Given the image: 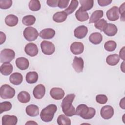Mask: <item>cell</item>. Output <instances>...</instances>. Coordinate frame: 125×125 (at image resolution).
Masks as SVG:
<instances>
[{
    "label": "cell",
    "instance_id": "1",
    "mask_svg": "<svg viewBox=\"0 0 125 125\" xmlns=\"http://www.w3.org/2000/svg\"><path fill=\"white\" fill-rule=\"evenodd\" d=\"M75 98L74 94H68L64 98L61 103L62 111L68 117H71L75 115V108L72 104Z\"/></svg>",
    "mask_w": 125,
    "mask_h": 125
},
{
    "label": "cell",
    "instance_id": "2",
    "mask_svg": "<svg viewBox=\"0 0 125 125\" xmlns=\"http://www.w3.org/2000/svg\"><path fill=\"white\" fill-rule=\"evenodd\" d=\"M96 114V110L93 107H88L86 104L79 105L75 111V115L80 116L84 119L88 120L93 118Z\"/></svg>",
    "mask_w": 125,
    "mask_h": 125
},
{
    "label": "cell",
    "instance_id": "3",
    "mask_svg": "<svg viewBox=\"0 0 125 125\" xmlns=\"http://www.w3.org/2000/svg\"><path fill=\"white\" fill-rule=\"evenodd\" d=\"M57 107L55 104H51L43 108L40 113V118L44 122H49L51 121L55 113L57 111Z\"/></svg>",
    "mask_w": 125,
    "mask_h": 125
},
{
    "label": "cell",
    "instance_id": "4",
    "mask_svg": "<svg viewBox=\"0 0 125 125\" xmlns=\"http://www.w3.org/2000/svg\"><path fill=\"white\" fill-rule=\"evenodd\" d=\"M0 96L2 99H12L15 95V90L8 84H3L0 88Z\"/></svg>",
    "mask_w": 125,
    "mask_h": 125
},
{
    "label": "cell",
    "instance_id": "5",
    "mask_svg": "<svg viewBox=\"0 0 125 125\" xmlns=\"http://www.w3.org/2000/svg\"><path fill=\"white\" fill-rule=\"evenodd\" d=\"M15 56V51L10 48H4L0 52V62L1 63L9 62L12 61Z\"/></svg>",
    "mask_w": 125,
    "mask_h": 125
},
{
    "label": "cell",
    "instance_id": "6",
    "mask_svg": "<svg viewBox=\"0 0 125 125\" xmlns=\"http://www.w3.org/2000/svg\"><path fill=\"white\" fill-rule=\"evenodd\" d=\"M23 34L25 39L29 42L35 41L39 36L37 30L31 26L25 28L24 30Z\"/></svg>",
    "mask_w": 125,
    "mask_h": 125
},
{
    "label": "cell",
    "instance_id": "7",
    "mask_svg": "<svg viewBox=\"0 0 125 125\" xmlns=\"http://www.w3.org/2000/svg\"><path fill=\"white\" fill-rule=\"evenodd\" d=\"M41 48L42 52L46 55L53 54L55 51L54 44L51 42L48 41H43L41 43Z\"/></svg>",
    "mask_w": 125,
    "mask_h": 125
},
{
    "label": "cell",
    "instance_id": "8",
    "mask_svg": "<svg viewBox=\"0 0 125 125\" xmlns=\"http://www.w3.org/2000/svg\"><path fill=\"white\" fill-rule=\"evenodd\" d=\"M101 117L105 120H108L112 117L114 114V109L111 106L105 105L102 107L100 110Z\"/></svg>",
    "mask_w": 125,
    "mask_h": 125
},
{
    "label": "cell",
    "instance_id": "9",
    "mask_svg": "<svg viewBox=\"0 0 125 125\" xmlns=\"http://www.w3.org/2000/svg\"><path fill=\"white\" fill-rule=\"evenodd\" d=\"M50 95L53 99L56 100H60L64 97L65 92L61 88L53 87L50 91Z\"/></svg>",
    "mask_w": 125,
    "mask_h": 125
},
{
    "label": "cell",
    "instance_id": "10",
    "mask_svg": "<svg viewBox=\"0 0 125 125\" xmlns=\"http://www.w3.org/2000/svg\"><path fill=\"white\" fill-rule=\"evenodd\" d=\"M34 97L37 99H42L45 94V87L42 84L36 85L33 91Z\"/></svg>",
    "mask_w": 125,
    "mask_h": 125
},
{
    "label": "cell",
    "instance_id": "11",
    "mask_svg": "<svg viewBox=\"0 0 125 125\" xmlns=\"http://www.w3.org/2000/svg\"><path fill=\"white\" fill-rule=\"evenodd\" d=\"M73 68L75 71L80 73L83 71L84 67V61L81 57L75 56L73 59L72 64Z\"/></svg>",
    "mask_w": 125,
    "mask_h": 125
},
{
    "label": "cell",
    "instance_id": "12",
    "mask_svg": "<svg viewBox=\"0 0 125 125\" xmlns=\"http://www.w3.org/2000/svg\"><path fill=\"white\" fill-rule=\"evenodd\" d=\"M106 16L107 19L111 21H115L118 20L119 18V13L118 7L116 6L112 7L106 12Z\"/></svg>",
    "mask_w": 125,
    "mask_h": 125
},
{
    "label": "cell",
    "instance_id": "13",
    "mask_svg": "<svg viewBox=\"0 0 125 125\" xmlns=\"http://www.w3.org/2000/svg\"><path fill=\"white\" fill-rule=\"evenodd\" d=\"M24 51L26 54L31 57H34L36 56L38 53V48L37 45L34 43H27L25 47Z\"/></svg>",
    "mask_w": 125,
    "mask_h": 125
},
{
    "label": "cell",
    "instance_id": "14",
    "mask_svg": "<svg viewBox=\"0 0 125 125\" xmlns=\"http://www.w3.org/2000/svg\"><path fill=\"white\" fill-rule=\"evenodd\" d=\"M70 51L74 55H79L82 54L84 50V45L79 42H73L70 47Z\"/></svg>",
    "mask_w": 125,
    "mask_h": 125
},
{
    "label": "cell",
    "instance_id": "15",
    "mask_svg": "<svg viewBox=\"0 0 125 125\" xmlns=\"http://www.w3.org/2000/svg\"><path fill=\"white\" fill-rule=\"evenodd\" d=\"M88 33V28L85 25H80L75 28L74 31L76 38L81 39L84 38Z\"/></svg>",
    "mask_w": 125,
    "mask_h": 125
},
{
    "label": "cell",
    "instance_id": "16",
    "mask_svg": "<svg viewBox=\"0 0 125 125\" xmlns=\"http://www.w3.org/2000/svg\"><path fill=\"white\" fill-rule=\"evenodd\" d=\"M16 64L17 67L22 70L27 69L29 65V61L24 57H19L16 60Z\"/></svg>",
    "mask_w": 125,
    "mask_h": 125
},
{
    "label": "cell",
    "instance_id": "17",
    "mask_svg": "<svg viewBox=\"0 0 125 125\" xmlns=\"http://www.w3.org/2000/svg\"><path fill=\"white\" fill-rule=\"evenodd\" d=\"M17 122V117L15 115H4L2 117V125H15Z\"/></svg>",
    "mask_w": 125,
    "mask_h": 125
},
{
    "label": "cell",
    "instance_id": "18",
    "mask_svg": "<svg viewBox=\"0 0 125 125\" xmlns=\"http://www.w3.org/2000/svg\"><path fill=\"white\" fill-rule=\"evenodd\" d=\"M55 31L52 28L42 29L39 34V36L43 39H51L55 35Z\"/></svg>",
    "mask_w": 125,
    "mask_h": 125
},
{
    "label": "cell",
    "instance_id": "19",
    "mask_svg": "<svg viewBox=\"0 0 125 125\" xmlns=\"http://www.w3.org/2000/svg\"><path fill=\"white\" fill-rule=\"evenodd\" d=\"M10 83L15 85H18L21 83L23 81V76L19 72H14L9 77Z\"/></svg>",
    "mask_w": 125,
    "mask_h": 125
},
{
    "label": "cell",
    "instance_id": "20",
    "mask_svg": "<svg viewBox=\"0 0 125 125\" xmlns=\"http://www.w3.org/2000/svg\"><path fill=\"white\" fill-rule=\"evenodd\" d=\"M25 111L26 114L30 117H36L39 114V107L35 104H30L26 106Z\"/></svg>",
    "mask_w": 125,
    "mask_h": 125
},
{
    "label": "cell",
    "instance_id": "21",
    "mask_svg": "<svg viewBox=\"0 0 125 125\" xmlns=\"http://www.w3.org/2000/svg\"><path fill=\"white\" fill-rule=\"evenodd\" d=\"M13 67L9 62H4L0 66V73L4 76H8L13 71Z\"/></svg>",
    "mask_w": 125,
    "mask_h": 125
},
{
    "label": "cell",
    "instance_id": "22",
    "mask_svg": "<svg viewBox=\"0 0 125 125\" xmlns=\"http://www.w3.org/2000/svg\"><path fill=\"white\" fill-rule=\"evenodd\" d=\"M67 18V14L64 11L57 12L53 15V20L57 23H61L64 22Z\"/></svg>",
    "mask_w": 125,
    "mask_h": 125
},
{
    "label": "cell",
    "instance_id": "23",
    "mask_svg": "<svg viewBox=\"0 0 125 125\" xmlns=\"http://www.w3.org/2000/svg\"><path fill=\"white\" fill-rule=\"evenodd\" d=\"M18 18L13 14H10L7 15L5 18V24L10 27L16 26L18 23Z\"/></svg>",
    "mask_w": 125,
    "mask_h": 125
},
{
    "label": "cell",
    "instance_id": "24",
    "mask_svg": "<svg viewBox=\"0 0 125 125\" xmlns=\"http://www.w3.org/2000/svg\"><path fill=\"white\" fill-rule=\"evenodd\" d=\"M103 32L108 36H114L117 33L118 28L114 24L107 23L106 27Z\"/></svg>",
    "mask_w": 125,
    "mask_h": 125
},
{
    "label": "cell",
    "instance_id": "25",
    "mask_svg": "<svg viewBox=\"0 0 125 125\" xmlns=\"http://www.w3.org/2000/svg\"><path fill=\"white\" fill-rule=\"evenodd\" d=\"M75 16L76 19L81 22L85 21L89 19V15L88 13L86 11H83L80 7L76 12Z\"/></svg>",
    "mask_w": 125,
    "mask_h": 125
},
{
    "label": "cell",
    "instance_id": "26",
    "mask_svg": "<svg viewBox=\"0 0 125 125\" xmlns=\"http://www.w3.org/2000/svg\"><path fill=\"white\" fill-rule=\"evenodd\" d=\"M103 40V36L99 32H94L91 34L89 37V41L92 44L97 45L100 44Z\"/></svg>",
    "mask_w": 125,
    "mask_h": 125
},
{
    "label": "cell",
    "instance_id": "27",
    "mask_svg": "<svg viewBox=\"0 0 125 125\" xmlns=\"http://www.w3.org/2000/svg\"><path fill=\"white\" fill-rule=\"evenodd\" d=\"M26 81L29 84H33L36 83L38 80V74L36 71L28 72L25 77Z\"/></svg>",
    "mask_w": 125,
    "mask_h": 125
},
{
    "label": "cell",
    "instance_id": "28",
    "mask_svg": "<svg viewBox=\"0 0 125 125\" xmlns=\"http://www.w3.org/2000/svg\"><path fill=\"white\" fill-rule=\"evenodd\" d=\"M120 61V57L117 54L110 55L108 56L106 59V62L107 64L110 66H115L117 65Z\"/></svg>",
    "mask_w": 125,
    "mask_h": 125
},
{
    "label": "cell",
    "instance_id": "29",
    "mask_svg": "<svg viewBox=\"0 0 125 125\" xmlns=\"http://www.w3.org/2000/svg\"><path fill=\"white\" fill-rule=\"evenodd\" d=\"M104 15V12L102 10H98L93 12L90 17L89 21V23H95L98 21H99L101 18L103 17Z\"/></svg>",
    "mask_w": 125,
    "mask_h": 125
},
{
    "label": "cell",
    "instance_id": "30",
    "mask_svg": "<svg viewBox=\"0 0 125 125\" xmlns=\"http://www.w3.org/2000/svg\"><path fill=\"white\" fill-rule=\"evenodd\" d=\"M18 101L21 103H27L30 100V95L26 91H21L17 96Z\"/></svg>",
    "mask_w": 125,
    "mask_h": 125
},
{
    "label": "cell",
    "instance_id": "31",
    "mask_svg": "<svg viewBox=\"0 0 125 125\" xmlns=\"http://www.w3.org/2000/svg\"><path fill=\"white\" fill-rule=\"evenodd\" d=\"M81 6V8L84 11L90 10L93 6L94 1L93 0H80L79 1Z\"/></svg>",
    "mask_w": 125,
    "mask_h": 125
},
{
    "label": "cell",
    "instance_id": "32",
    "mask_svg": "<svg viewBox=\"0 0 125 125\" xmlns=\"http://www.w3.org/2000/svg\"><path fill=\"white\" fill-rule=\"evenodd\" d=\"M57 122L59 125H70L71 120L67 116L64 114L60 115L57 120Z\"/></svg>",
    "mask_w": 125,
    "mask_h": 125
},
{
    "label": "cell",
    "instance_id": "33",
    "mask_svg": "<svg viewBox=\"0 0 125 125\" xmlns=\"http://www.w3.org/2000/svg\"><path fill=\"white\" fill-rule=\"evenodd\" d=\"M79 4V2L76 0H72L71 1L69 6L64 10V12L67 14L70 15L72 14L77 8Z\"/></svg>",
    "mask_w": 125,
    "mask_h": 125
},
{
    "label": "cell",
    "instance_id": "34",
    "mask_svg": "<svg viewBox=\"0 0 125 125\" xmlns=\"http://www.w3.org/2000/svg\"><path fill=\"white\" fill-rule=\"evenodd\" d=\"M36 21V18L33 15H27L24 16L22 20L23 24L26 26H30L33 25Z\"/></svg>",
    "mask_w": 125,
    "mask_h": 125
},
{
    "label": "cell",
    "instance_id": "35",
    "mask_svg": "<svg viewBox=\"0 0 125 125\" xmlns=\"http://www.w3.org/2000/svg\"><path fill=\"white\" fill-rule=\"evenodd\" d=\"M40 2L38 0H31L29 1L28 7L32 11H38L41 9Z\"/></svg>",
    "mask_w": 125,
    "mask_h": 125
},
{
    "label": "cell",
    "instance_id": "36",
    "mask_svg": "<svg viewBox=\"0 0 125 125\" xmlns=\"http://www.w3.org/2000/svg\"><path fill=\"white\" fill-rule=\"evenodd\" d=\"M107 25V21L104 19H101L95 23L94 26L96 28L100 30L102 32H103L106 27Z\"/></svg>",
    "mask_w": 125,
    "mask_h": 125
},
{
    "label": "cell",
    "instance_id": "37",
    "mask_svg": "<svg viewBox=\"0 0 125 125\" xmlns=\"http://www.w3.org/2000/svg\"><path fill=\"white\" fill-rule=\"evenodd\" d=\"M117 43L116 42L112 40H109L105 42L104 44V49L109 52H111L116 48Z\"/></svg>",
    "mask_w": 125,
    "mask_h": 125
},
{
    "label": "cell",
    "instance_id": "38",
    "mask_svg": "<svg viewBox=\"0 0 125 125\" xmlns=\"http://www.w3.org/2000/svg\"><path fill=\"white\" fill-rule=\"evenodd\" d=\"M12 107V104L8 101H5L0 103V114L2 113L3 112L9 111L11 109Z\"/></svg>",
    "mask_w": 125,
    "mask_h": 125
},
{
    "label": "cell",
    "instance_id": "39",
    "mask_svg": "<svg viewBox=\"0 0 125 125\" xmlns=\"http://www.w3.org/2000/svg\"><path fill=\"white\" fill-rule=\"evenodd\" d=\"M12 5L11 0H0V8L2 9H7L9 8Z\"/></svg>",
    "mask_w": 125,
    "mask_h": 125
},
{
    "label": "cell",
    "instance_id": "40",
    "mask_svg": "<svg viewBox=\"0 0 125 125\" xmlns=\"http://www.w3.org/2000/svg\"><path fill=\"white\" fill-rule=\"evenodd\" d=\"M108 98L104 94H99L96 96V101L97 103L100 104H105L107 102Z\"/></svg>",
    "mask_w": 125,
    "mask_h": 125
},
{
    "label": "cell",
    "instance_id": "41",
    "mask_svg": "<svg viewBox=\"0 0 125 125\" xmlns=\"http://www.w3.org/2000/svg\"><path fill=\"white\" fill-rule=\"evenodd\" d=\"M125 2H124L118 8L119 13L121 14V21H125Z\"/></svg>",
    "mask_w": 125,
    "mask_h": 125
},
{
    "label": "cell",
    "instance_id": "42",
    "mask_svg": "<svg viewBox=\"0 0 125 125\" xmlns=\"http://www.w3.org/2000/svg\"><path fill=\"white\" fill-rule=\"evenodd\" d=\"M69 1V0H59L58 6L61 9L65 8L68 6Z\"/></svg>",
    "mask_w": 125,
    "mask_h": 125
},
{
    "label": "cell",
    "instance_id": "43",
    "mask_svg": "<svg viewBox=\"0 0 125 125\" xmlns=\"http://www.w3.org/2000/svg\"><path fill=\"white\" fill-rule=\"evenodd\" d=\"M98 3L100 6H106L109 5L111 2V0H98Z\"/></svg>",
    "mask_w": 125,
    "mask_h": 125
},
{
    "label": "cell",
    "instance_id": "44",
    "mask_svg": "<svg viewBox=\"0 0 125 125\" xmlns=\"http://www.w3.org/2000/svg\"><path fill=\"white\" fill-rule=\"evenodd\" d=\"M59 0H47L46 1L47 4L52 7H56L58 6Z\"/></svg>",
    "mask_w": 125,
    "mask_h": 125
},
{
    "label": "cell",
    "instance_id": "45",
    "mask_svg": "<svg viewBox=\"0 0 125 125\" xmlns=\"http://www.w3.org/2000/svg\"><path fill=\"white\" fill-rule=\"evenodd\" d=\"M0 44H2L5 42L6 40V35L2 32H0Z\"/></svg>",
    "mask_w": 125,
    "mask_h": 125
},
{
    "label": "cell",
    "instance_id": "46",
    "mask_svg": "<svg viewBox=\"0 0 125 125\" xmlns=\"http://www.w3.org/2000/svg\"><path fill=\"white\" fill-rule=\"evenodd\" d=\"M119 56L123 60H125V46H123V48L120 50Z\"/></svg>",
    "mask_w": 125,
    "mask_h": 125
},
{
    "label": "cell",
    "instance_id": "47",
    "mask_svg": "<svg viewBox=\"0 0 125 125\" xmlns=\"http://www.w3.org/2000/svg\"><path fill=\"white\" fill-rule=\"evenodd\" d=\"M119 105L122 108H123V109H125V97H124L122 100H121Z\"/></svg>",
    "mask_w": 125,
    "mask_h": 125
},
{
    "label": "cell",
    "instance_id": "48",
    "mask_svg": "<svg viewBox=\"0 0 125 125\" xmlns=\"http://www.w3.org/2000/svg\"><path fill=\"white\" fill-rule=\"evenodd\" d=\"M38 125V124L36 122H35L33 121H29L28 122L25 123V125Z\"/></svg>",
    "mask_w": 125,
    "mask_h": 125
},
{
    "label": "cell",
    "instance_id": "49",
    "mask_svg": "<svg viewBox=\"0 0 125 125\" xmlns=\"http://www.w3.org/2000/svg\"><path fill=\"white\" fill-rule=\"evenodd\" d=\"M121 69L124 73L125 72V61L122 62V64L121 65Z\"/></svg>",
    "mask_w": 125,
    "mask_h": 125
}]
</instances>
